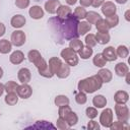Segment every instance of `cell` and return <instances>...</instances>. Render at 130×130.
Listing matches in <instances>:
<instances>
[{"mask_svg": "<svg viewBox=\"0 0 130 130\" xmlns=\"http://www.w3.org/2000/svg\"><path fill=\"white\" fill-rule=\"evenodd\" d=\"M87 101V98H86V93L83 92V91H78L76 94H75V102L78 104V105H84Z\"/></svg>", "mask_w": 130, "mask_h": 130, "instance_id": "f35d334b", "label": "cell"}, {"mask_svg": "<svg viewBox=\"0 0 130 130\" xmlns=\"http://www.w3.org/2000/svg\"><path fill=\"white\" fill-rule=\"evenodd\" d=\"M4 91H5V90H4V84H2V83L0 82V96L3 94Z\"/></svg>", "mask_w": 130, "mask_h": 130, "instance_id": "f5cc1de1", "label": "cell"}, {"mask_svg": "<svg viewBox=\"0 0 130 130\" xmlns=\"http://www.w3.org/2000/svg\"><path fill=\"white\" fill-rule=\"evenodd\" d=\"M57 13V18L58 20H64L66 19L68 16H70L72 14V10L69 6L66 5H60L56 11Z\"/></svg>", "mask_w": 130, "mask_h": 130, "instance_id": "30bf717a", "label": "cell"}, {"mask_svg": "<svg viewBox=\"0 0 130 130\" xmlns=\"http://www.w3.org/2000/svg\"><path fill=\"white\" fill-rule=\"evenodd\" d=\"M3 77V69L0 67V79Z\"/></svg>", "mask_w": 130, "mask_h": 130, "instance_id": "11a10c76", "label": "cell"}, {"mask_svg": "<svg viewBox=\"0 0 130 130\" xmlns=\"http://www.w3.org/2000/svg\"><path fill=\"white\" fill-rule=\"evenodd\" d=\"M115 113H116V117L119 121L128 122V120H129V109L125 104H116Z\"/></svg>", "mask_w": 130, "mask_h": 130, "instance_id": "5b68a950", "label": "cell"}, {"mask_svg": "<svg viewBox=\"0 0 130 130\" xmlns=\"http://www.w3.org/2000/svg\"><path fill=\"white\" fill-rule=\"evenodd\" d=\"M27 58H28V61L37 67L39 74L41 76L46 78H52L54 76V74L49 68L47 61L42 57L41 53L38 50H30L27 54Z\"/></svg>", "mask_w": 130, "mask_h": 130, "instance_id": "6da1fadb", "label": "cell"}, {"mask_svg": "<svg viewBox=\"0 0 130 130\" xmlns=\"http://www.w3.org/2000/svg\"><path fill=\"white\" fill-rule=\"evenodd\" d=\"M85 44H86V46H88V47H94L96 44H98V42H96V39H95V35H93V34H88V35H86V37H85Z\"/></svg>", "mask_w": 130, "mask_h": 130, "instance_id": "60d3db41", "label": "cell"}, {"mask_svg": "<svg viewBox=\"0 0 130 130\" xmlns=\"http://www.w3.org/2000/svg\"><path fill=\"white\" fill-rule=\"evenodd\" d=\"M98 75H99L100 78L102 79L103 83H104V82L108 83V82H110V81L112 80V78H113L112 72H111L109 69H107V68H101L100 71L98 72Z\"/></svg>", "mask_w": 130, "mask_h": 130, "instance_id": "d6986e66", "label": "cell"}, {"mask_svg": "<svg viewBox=\"0 0 130 130\" xmlns=\"http://www.w3.org/2000/svg\"><path fill=\"white\" fill-rule=\"evenodd\" d=\"M115 72L118 76H125L128 72H129V67L126 63H123V62H120L118 63L116 66H115Z\"/></svg>", "mask_w": 130, "mask_h": 130, "instance_id": "44dd1931", "label": "cell"}, {"mask_svg": "<svg viewBox=\"0 0 130 130\" xmlns=\"http://www.w3.org/2000/svg\"><path fill=\"white\" fill-rule=\"evenodd\" d=\"M106 22H107L109 28H113V27L118 25V23H119V16L117 14H114V15H111L109 17H106Z\"/></svg>", "mask_w": 130, "mask_h": 130, "instance_id": "e575fe53", "label": "cell"}, {"mask_svg": "<svg viewBox=\"0 0 130 130\" xmlns=\"http://www.w3.org/2000/svg\"><path fill=\"white\" fill-rule=\"evenodd\" d=\"M80 6L82 7H88L91 5V0H79Z\"/></svg>", "mask_w": 130, "mask_h": 130, "instance_id": "7dc6e473", "label": "cell"}, {"mask_svg": "<svg viewBox=\"0 0 130 130\" xmlns=\"http://www.w3.org/2000/svg\"><path fill=\"white\" fill-rule=\"evenodd\" d=\"M86 14H87V11L84 7L82 6H77L74 10V15L78 18V19H83L86 17Z\"/></svg>", "mask_w": 130, "mask_h": 130, "instance_id": "8d00e7d4", "label": "cell"}, {"mask_svg": "<svg viewBox=\"0 0 130 130\" xmlns=\"http://www.w3.org/2000/svg\"><path fill=\"white\" fill-rule=\"evenodd\" d=\"M125 19H126V21H130V10L129 9L126 10V12H125Z\"/></svg>", "mask_w": 130, "mask_h": 130, "instance_id": "681fc988", "label": "cell"}, {"mask_svg": "<svg viewBox=\"0 0 130 130\" xmlns=\"http://www.w3.org/2000/svg\"><path fill=\"white\" fill-rule=\"evenodd\" d=\"M102 13L106 16V17H109L111 15H114L116 14V11H117V7L116 5L112 2V1H105L102 5Z\"/></svg>", "mask_w": 130, "mask_h": 130, "instance_id": "9c48e42d", "label": "cell"}, {"mask_svg": "<svg viewBox=\"0 0 130 130\" xmlns=\"http://www.w3.org/2000/svg\"><path fill=\"white\" fill-rule=\"evenodd\" d=\"M102 85H103L102 79L98 74H95L90 77L81 79L77 84V88L79 91H83L85 93H93L96 90H99L102 87Z\"/></svg>", "mask_w": 130, "mask_h": 130, "instance_id": "3957f363", "label": "cell"}, {"mask_svg": "<svg viewBox=\"0 0 130 130\" xmlns=\"http://www.w3.org/2000/svg\"><path fill=\"white\" fill-rule=\"evenodd\" d=\"M87 128H88L89 130H99V129H100V125H99V123H98L96 121L91 120V121L88 122Z\"/></svg>", "mask_w": 130, "mask_h": 130, "instance_id": "f6af8a7d", "label": "cell"}, {"mask_svg": "<svg viewBox=\"0 0 130 130\" xmlns=\"http://www.w3.org/2000/svg\"><path fill=\"white\" fill-rule=\"evenodd\" d=\"M92 53H93L92 48H91V47H88V46H83V47L81 48V50L78 52L79 57H80L81 59H84V60H85V59H88L89 57H91Z\"/></svg>", "mask_w": 130, "mask_h": 130, "instance_id": "f1b7e54d", "label": "cell"}, {"mask_svg": "<svg viewBox=\"0 0 130 130\" xmlns=\"http://www.w3.org/2000/svg\"><path fill=\"white\" fill-rule=\"evenodd\" d=\"M94 24H95V27H96L98 31L107 32V31H109V29H110L109 26H108V24H107V22H106V19H104V18L99 19Z\"/></svg>", "mask_w": 130, "mask_h": 130, "instance_id": "d6a6232c", "label": "cell"}, {"mask_svg": "<svg viewBox=\"0 0 130 130\" xmlns=\"http://www.w3.org/2000/svg\"><path fill=\"white\" fill-rule=\"evenodd\" d=\"M102 54H103L104 58H105L107 61H110V62L115 61V60L118 58V56H117V54H116V50H115L114 47H112V46L106 47V48L104 49V51H103Z\"/></svg>", "mask_w": 130, "mask_h": 130, "instance_id": "4fadbf2b", "label": "cell"}, {"mask_svg": "<svg viewBox=\"0 0 130 130\" xmlns=\"http://www.w3.org/2000/svg\"><path fill=\"white\" fill-rule=\"evenodd\" d=\"M100 123L105 128H109L111 126V124L113 123V111H112V109L107 108V109L103 110V112L101 113V116H100Z\"/></svg>", "mask_w": 130, "mask_h": 130, "instance_id": "8992f818", "label": "cell"}, {"mask_svg": "<svg viewBox=\"0 0 130 130\" xmlns=\"http://www.w3.org/2000/svg\"><path fill=\"white\" fill-rule=\"evenodd\" d=\"M115 1H116L118 4H125L128 0H115Z\"/></svg>", "mask_w": 130, "mask_h": 130, "instance_id": "db71d44e", "label": "cell"}, {"mask_svg": "<svg viewBox=\"0 0 130 130\" xmlns=\"http://www.w3.org/2000/svg\"><path fill=\"white\" fill-rule=\"evenodd\" d=\"M18 84L13 81V80H10V81H7L5 84H4V90L6 92H12V91H15L16 88H17Z\"/></svg>", "mask_w": 130, "mask_h": 130, "instance_id": "74e56055", "label": "cell"}, {"mask_svg": "<svg viewBox=\"0 0 130 130\" xmlns=\"http://www.w3.org/2000/svg\"><path fill=\"white\" fill-rule=\"evenodd\" d=\"M107 62H108V61L104 58V56H103L102 53H98V54L93 57V59H92V63H93L96 67H100V68H103L104 66H106Z\"/></svg>", "mask_w": 130, "mask_h": 130, "instance_id": "83f0119b", "label": "cell"}, {"mask_svg": "<svg viewBox=\"0 0 130 130\" xmlns=\"http://www.w3.org/2000/svg\"><path fill=\"white\" fill-rule=\"evenodd\" d=\"M82 47H83V43H82V41H80L78 39H72L69 42V48L72 49L76 53H78Z\"/></svg>", "mask_w": 130, "mask_h": 130, "instance_id": "4dcf8cb0", "label": "cell"}, {"mask_svg": "<svg viewBox=\"0 0 130 130\" xmlns=\"http://www.w3.org/2000/svg\"><path fill=\"white\" fill-rule=\"evenodd\" d=\"M90 29H91L90 23H88L87 21H79L78 27H77L78 35H79V36H84V35H86V32H88Z\"/></svg>", "mask_w": 130, "mask_h": 130, "instance_id": "484cf974", "label": "cell"}, {"mask_svg": "<svg viewBox=\"0 0 130 130\" xmlns=\"http://www.w3.org/2000/svg\"><path fill=\"white\" fill-rule=\"evenodd\" d=\"M28 14L32 19H41L44 17V10L41 6L35 5V6H31L29 8Z\"/></svg>", "mask_w": 130, "mask_h": 130, "instance_id": "5bb4252c", "label": "cell"}, {"mask_svg": "<svg viewBox=\"0 0 130 130\" xmlns=\"http://www.w3.org/2000/svg\"><path fill=\"white\" fill-rule=\"evenodd\" d=\"M26 40V36L24 34V31L22 30H14L11 34V44L15 47H21L22 45H24Z\"/></svg>", "mask_w": 130, "mask_h": 130, "instance_id": "52a82bcc", "label": "cell"}, {"mask_svg": "<svg viewBox=\"0 0 130 130\" xmlns=\"http://www.w3.org/2000/svg\"><path fill=\"white\" fill-rule=\"evenodd\" d=\"M15 91H16V93H17V95L19 98H21L23 100H26V99L30 98V95L32 93V88H31V86L29 84L22 83V84H20V85L17 86V88H16Z\"/></svg>", "mask_w": 130, "mask_h": 130, "instance_id": "ba28073f", "label": "cell"}, {"mask_svg": "<svg viewBox=\"0 0 130 130\" xmlns=\"http://www.w3.org/2000/svg\"><path fill=\"white\" fill-rule=\"evenodd\" d=\"M5 31H6L5 25H4L2 22H0V37H2V36L5 34Z\"/></svg>", "mask_w": 130, "mask_h": 130, "instance_id": "c3c4849f", "label": "cell"}, {"mask_svg": "<svg viewBox=\"0 0 130 130\" xmlns=\"http://www.w3.org/2000/svg\"><path fill=\"white\" fill-rule=\"evenodd\" d=\"M85 113H86V116L89 118V119H94L96 116H98V110L93 107H88L86 108L85 110Z\"/></svg>", "mask_w": 130, "mask_h": 130, "instance_id": "7bdbcfd3", "label": "cell"}, {"mask_svg": "<svg viewBox=\"0 0 130 130\" xmlns=\"http://www.w3.org/2000/svg\"><path fill=\"white\" fill-rule=\"evenodd\" d=\"M59 21L62 24V32H63L65 39L72 40V39H76L77 37H79L78 30H77L79 19L75 15L71 14L66 19L59 20Z\"/></svg>", "mask_w": 130, "mask_h": 130, "instance_id": "7a4b0ae2", "label": "cell"}, {"mask_svg": "<svg viewBox=\"0 0 130 130\" xmlns=\"http://www.w3.org/2000/svg\"><path fill=\"white\" fill-rule=\"evenodd\" d=\"M92 105L98 108V109H102L104 107L107 106V99L103 95V94H98L95 96H93L92 99Z\"/></svg>", "mask_w": 130, "mask_h": 130, "instance_id": "7402d4cb", "label": "cell"}, {"mask_svg": "<svg viewBox=\"0 0 130 130\" xmlns=\"http://www.w3.org/2000/svg\"><path fill=\"white\" fill-rule=\"evenodd\" d=\"M48 65H49V68H50V70L52 71V73L55 75V74L58 72V70L60 69V67H61V65H62V61H61V59L58 58V57H52V58L49 59Z\"/></svg>", "mask_w": 130, "mask_h": 130, "instance_id": "9a60e30c", "label": "cell"}, {"mask_svg": "<svg viewBox=\"0 0 130 130\" xmlns=\"http://www.w3.org/2000/svg\"><path fill=\"white\" fill-rule=\"evenodd\" d=\"M60 118H61V117H60ZM63 119L67 122V124L69 125V127H72V126L76 125L77 122H78V117H77L76 113H74L72 110H71L70 112H68V113L63 117Z\"/></svg>", "mask_w": 130, "mask_h": 130, "instance_id": "ffe728a7", "label": "cell"}, {"mask_svg": "<svg viewBox=\"0 0 130 130\" xmlns=\"http://www.w3.org/2000/svg\"><path fill=\"white\" fill-rule=\"evenodd\" d=\"M25 22H26V19L21 14H16V15L12 16V18L10 20V24L14 28H20V27L24 26Z\"/></svg>", "mask_w": 130, "mask_h": 130, "instance_id": "7c38bea8", "label": "cell"}, {"mask_svg": "<svg viewBox=\"0 0 130 130\" xmlns=\"http://www.w3.org/2000/svg\"><path fill=\"white\" fill-rule=\"evenodd\" d=\"M116 54L120 58H127L129 55V49L124 45H120L116 50Z\"/></svg>", "mask_w": 130, "mask_h": 130, "instance_id": "d590c367", "label": "cell"}, {"mask_svg": "<svg viewBox=\"0 0 130 130\" xmlns=\"http://www.w3.org/2000/svg\"><path fill=\"white\" fill-rule=\"evenodd\" d=\"M9 60H10V62L12 64L18 65V64H20V63L23 62V60H24V54L21 51L16 50V51H14V52L11 53V55L9 57Z\"/></svg>", "mask_w": 130, "mask_h": 130, "instance_id": "ac0fdd59", "label": "cell"}, {"mask_svg": "<svg viewBox=\"0 0 130 130\" xmlns=\"http://www.w3.org/2000/svg\"><path fill=\"white\" fill-rule=\"evenodd\" d=\"M104 2H105V0H91V6L96 8V7L102 6Z\"/></svg>", "mask_w": 130, "mask_h": 130, "instance_id": "bcb514c9", "label": "cell"}, {"mask_svg": "<svg viewBox=\"0 0 130 130\" xmlns=\"http://www.w3.org/2000/svg\"><path fill=\"white\" fill-rule=\"evenodd\" d=\"M30 0H15V5L19 9H24L29 6Z\"/></svg>", "mask_w": 130, "mask_h": 130, "instance_id": "ee69618b", "label": "cell"}, {"mask_svg": "<svg viewBox=\"0 0 130 130\" xmlns=\"http://www.w3.org/2000/svg\"><path fill=\"white\" fill-rule=\"evenodd\" d=\"M61 5L60 1L59 0H48L46 3H45V10L50 13V14H54L56 13L58 7Z\"/></svg>", "mask_w": 130, "mask_h": 130, "instance_id": "2e32d148", "label": "cell"}, {"mask_svg": "<svg viewBox=\"0 0 130 130\" xmlns=\"http://www.w3.org/2000/svg\"><path fill=\"white\" fill-rule=\"evenodd\" d=\"M77 2V0H66V3L68 5H74Z\"/></svg>", "mask_w": 130, "mask_h": 130, "instance_id": "f907efd6", "label": "cell"}, {"mask_svg": "<svg viewBox=\"0 0 130 130\" xmlns=\"http://www.w3.org/2000/svg\"><path fill=\"white\" fill-rule=\"evenodd\" d=\"M54 103H55L56 106L62 107V106H65V105H69V99H68V96H66L64 94H59L55 98Z\"/></svg>", "mask_w": 130, "mask_h": 130, "instance_id": "836d02e7", "label": "cell"}, {"mask_svg": "<svg viewBox=\"0 0 130 130\" xmlns=\"http://www.w3.org/2000/svg\"><path fill=\"white\" fill-rule=\"evenodd\" d=\"M32 128H41V129H48V128H55L54 125H52L51 123H49L48 121H37L36 125L32 126Z\"/></svg>", "mask_w": 130, "mask_h": 130, "instance_id": "ab89813d", "label": "cell"}, {"mask_svg": "<svg viewBox=\"0 0 130 130\" xmlns=\"http://www.w3.org/2000/svg\"><path fill=\"white\" fill-rule=\"evenodd\" d=\"M109 128L111 130H125V129H129V125L128 122H122L118 120L116 122H113Z\"/></svg>", "mask_w": 130, "mask_h": 130, "instance_id": "f546056e", "label": "cell"}, {"mask_svg": "<svg viewBox=\"0 0 130 130\" xmlns=\"http://www.w3.org/2000/svg\"><path fill=\"white\" fill-rule=\"evenodd\" d=\"M61 57L63 58V60L65 61L66 64H68L69 66H76L79 62V58L77 56V53L74 52L72 49H70L69 47L68 48H64L61 53H60Z\"/></svg>", "mask_w": 130, "mask_h": 130, "instance_id": "277c9868", "label": "cell"}, {"mask_svg": "<svg viewBox=\"0 0 130 130\" xmlns=\"http://www.w3.org/2000/svg\"><path fill=\"white\" fill-rule=\"evenodd\" d=\"M12 49V44L10 41L6 39L0 40V53L1 54H8Z\"/></svg>", "mask_w": 130, "mask_h": 130, "instance_id": "d4e9b609", "label": "cell"}, {"mask_svg": "<svg viewBox=\"0 0 130 130\" xmlns=\"http://www.w3.org/2000/svg\"><path fill=\"white\" fill-rule=\"evenodd\" d=\"M17 77H18V80L21 82V83H28L31 79V73H30V70L28 68H21L18 70V73H17Z\"/></svg>", "mask_w": 130, "mask_h": 130, "instance_id": "8fae6325", "label": "cell"}, {"mask_svg": "<svg viewBox=\"0 0 130 130\" xmlns=\"http://www.w3.org/2000/svg\"><path fill=\"white\" fill-rule=\"evenodd\" d=\"M56 127L58 129H61V130H66V129H69V125L67 124V122L63 119V118H58L57 122H56Z\"/></svg>", "mask_w": 130, "mask_h": 130, "instance_id": "b9f144b4", "label": "cell"}, {"mask_svg": "<svg viewBox=\"0 0 130 130\" xmlns=\"http://www.w3.org/2000/svg\"><path fill=\"white\" fill-rule=\"evenodd\" d=\"M85 18H86V21H87L88 23L94 24L99 19L102 18V16H101L98 12H95V11H89V12H87Z\"/></svg>", "mask_w": 130, "mask_h": 130, "instance_id": "1f68e13d", "label": "cell"}, {"mask_svg": "<svg viewBox=\"0 0 130 130\" xmlns=\"http://www.w3.org/2000/svg\"><path fill=\"white\" fill-rule=\"evenodd\" d=\"M110 35L109 32H102V31H98L95 34V39H96V42L101 45H106L107 43L110 42Z\"/></svg>", "mask_w": 130, "mask_h": 130, "instance_id": "4316f807", "label": "cell"}, {"mask_svg": "<svg viewBox=\"0 0 130 130\" xmlns=\"http://www.w3.org/2000/svg\"><path fill=\"white\" fill-rule=\"evenodd\" d=\"M69 74H70V66H69L68 64H66V63H62V65H61L60 69H59V70H58V72L56 73L57 77H59V78L63 79V78L68 77V76H69Z\"/></svg>", "mask_w": 130, "mask_h": 130, "instance_id": "603a6c76", "label": "cell"}, {"mask_svg": "<svg viewBox=\"0 0 130 130\" xmlns=\"http://www.w3.org/2000/svg\"><path fill=\"white\" fill-rule=\"evenodd\" d=\"M18 99H19V96L17 95L16 91H12V92H7L4 101L8 106H14L17 104Z\"/></svg>", "mask_w": 130, "mask_h": 130, "instance_id": "cb8c5ba5", "label": "cell"}, {"mask_svg": "<svg viewBox=\"0 0 130 130\" xmlns=\"http://www.w3.org/2000/svg\"><path fill=\"white\" fill-rule=\"evenodd\" d=\"M114 101L116 104H126L129 101V94L125 90H118L114 94Z\"/></svg>", "mask_w": 130, "mask_h": 130, "instance_id": "e0dca14e", "label": "cell"}, {"mask_svg": "<svg viewBox=\"0 0 130 130\" xmlns=\"http://www.w3.org/2000/svg\"><path fill=\"white\" fill-rule=\"evenodd\" d=\"M125 77H126V83H127V84H130V73L128 72V73L125 75Z\"/></svg>", "mask_w": 130, "mask_h": 130, "instance_id": "816d5d0a", "label": "cell"}]
</instances>
